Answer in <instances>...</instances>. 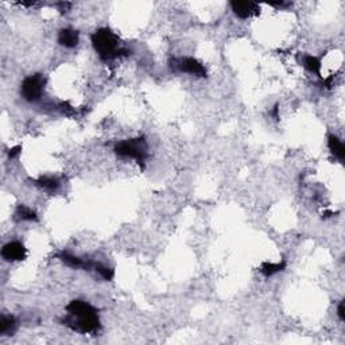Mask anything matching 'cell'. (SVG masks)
Wrapping results in <instances>:
<instances>
[{"label": "cell", "instance_id": "cell-1", "mask_svg": "<svg viewBox=\"0 0 345 345\" xmlns=\"http://www.w3.org/2000/svg\"><path fill=\"white\" fill-rule=\"evenodd\" d=\"M68 314L62 318V324L77 333H95L100 329L97 309L85 301L74 299L66 306Z\"/></svg>", "mask_w": 345, "mask_h": 345}, {"label": "cell", "instance_id": "cell-2", "mask_svg": "<svg viewBox=\"0 0 345 345\" xmlns=\"http://www.w3.org/2000/svg\"><path fill=\"white\" fill-rule=\"evenodd\" d=\"M92 43L95 50L103 61H111L121 55H128L129 50L119 47V37L110 28H99L92 34Z\"/></svg>", "mask_w": 345, "mask_h": 345}, {"label": "cell", "instance_id": "cell-3", "mask_svg": "<svg viewBox=\"0 0 345 345\" xmlns=\"http://www.w3.org/2000/svg\"><path fill=\"white\" fill-rule=\"evenodd\" d=\"M115 152L119 157L135 159L139 165H142L147 158V144L143 138L128 139L117 143L115 146Z\"/></svg>", "mask_w": 345, "mask_h": 345}, {"label": "cell", "instance_id": "cell-4", "mask_svg": "<svg viewBox=\"0 0 345 345\" xmlns=\"http://www.w3.org/2000/svg\"><path fill=\"white\" fill-rule=\"evenodd\" d=\"M43 89H45L43 76L34 74V76H28L27 79H24L22 87H20V95L26 102L35 103L43 95Z\"/></svg>", "mask_w": 345, "mask_h": 345}, {"label": "cell", "instance_id": "cell-5", "mask_svg": "<svg viewBox=\"0 0 345 345\" xmlns=\"http://www.w3.org/2000/svg\"><path fill=\"white\" fill-rule=\"evenodd\" d=\"M171 69L178 73H188L196 77H207V69L201 62L192 57L174 58L171 61Z\"/></svg>", "mask_w": 345, "mask_h": 345}, {"label": "cell", "instance_id": "cell-6", "mask_svg": "<svg viewBox=\"0 0 345 345\" xmlns=\"http://www.w3.org/2000/svg\"><path fill=\"white\" fill-rule=\"evenodd\" d=\"M27 256V249L19 241H9L1 248V258L5 262H20Z\"/></svg>", "mask_w": 345, "mask_h": 345}, {"label": "cell", "instance_id": "cell-7", "mask_svg": "<svg viewBox=\"0 0 345 345\" xmlns=\"http://www.w3.org/2000/svg\"><path fill=\"white\" fill-rule=\"evenodd\" d=\"M230 8L240 19H248L260 14V5L253 1H232Z\"/></svg>", "mask_w": 345, "mask_h": 345}, {"label": "cell", "instance_id": "cell-8", "mask_svg": "<svg viewBox=\"0 0 345 345\" xmlns=\"http://www.w3.org/2000/svg\"><path fill=\"white\" fill-rule=\"evenodd\" d=\"M58 43L61 46L66 47V49H73L79 45L80 35L79 31H76L73 28H62L58 32Z\"/></svg>", "mask_w": 345, "mask_h": 345}, {"label": "cell", "instance_id": "cell-9", "mask_svg": "<svg viewBox=\"0 0 345 345\" xmlns=\"http://www.w3.org/2000/svg\"><path fill=\"white\" fill-rule=\"evenodd\" d=\"M328 147L331 150V152L335 155V158H337L339 161L343 162L345 157V147L343 140L337 138L336 135H331L328 138Z\"/></svg>", "mask_w": 345, "mask_h": 345}, {"label": "cell", "instance_id": "cell-10", "mask_svg": "<svg viewBox=\"0 0 345 345\" xmlns=\"http://www.w3.org/2000/svg\"><path fill=\"white\" fill-rule=\"evenodd\" d=\"M35 184L39 186V188L45 189V190H49V192H54L61 186V181L57 178V177H53V175H42L39 177Z\"/></svg>", "mask_w": 345, "mask_h": 345}, {"label": "cell", "instance_id": "cell-11", "mask_svg": "<svg viewBox=\"0 0 345 345\" xmlns=\"http://www.w3.org/2000/svg\"><path fill=\"white\" fill-rule=\"evenodd\" d=\"M14 219L16 221H37L38 216L31 208L26 207V205H19L14 213Z\"/></svg>", "mask_w": 345, "mask_h": 345}, {"label": "cell", "instance_id": "cell-12", "mask_svg": "<svg viewBox=\"0 0 345 345\" xmlns=\"http://www.w3.org/2000/svg\"><path fill=\"white\" fill-rule=\"evenodd\" d=\"M16 329V320L12 316H1L0 318V335L9 336Z\"/></svg>", "mask_w": 345, "mask_h": 345}, {"label": "cell", "instance_id": "cell-13", "mask_svg": "<svg viewBox=\"0 0 345 345\" xmlns=\"http://www.w3.org/2000/svg\"><path fill=\"white\" fill-rule=\"evenodd\" d=\"M301 62L304 65L305 69L309 70L310 73L320 76V73H321V61L318 60L317 57H314V55H304Z\"/></svg>", "mask_w": 345, "mask_h": 345}, {"label": "cell", "instance_id": "cell-14", "mask_svg": "<svg viewBox=\"0 0 345 345\" xmlns=\"http://www.w3.org/2000/svg\"><path fill=\"white\" fill-rule=\"evenodd\" d=\"M286 263L285 262H278V263H272V262H264L260 266V272H262L264 276H271L276 272L282 271L285 268Z\"/></svg>", "mask_w": 345, "mask_h": 345}, {"label": "cell", "instance_id": "cell-15", "mask_svg": "<svg viewBox=\"0 0 345 345\" xmlns=\"http://www.w3.org/2000/svg\"><path fill=\"white\" fill-rule=\"evenodd\" d=\"M93 270H95L99 275L102 276V278H104L106 281H111V279L114 278V275H115L114 268H111V267L108 266H104V264H100V263H96Z\"/></svg>", "mask_w": 345, "mask_h": 345}, {"label": "cell", "instance_id": "cell-16", "mask_svg": "<svg viewBox=\"0 0 345 345\" xmlns=\"http://www.w3.org/2000/svg\"><path fill=\"white\" fill-rule=\"evenodd\" d=\"M20 150H22V147H20V146L11 148V150H9V152H8V157L11 158V159H14V158H16L19 154H20Z\"/></svg>", "mask_w": 345, "mask_h": 345}, {"label": "cell", "instance_id": "cell-17", "mask_svg": "<svg viewBox=\"0 0 345 345\" xmlns=\"http://www.w3.org/2000/svg\"><path fill=\"white\" fill-rule=\"evenodd\" d=\"M337 316L340 318L341 321L345 320V313H344V302H340L339 304V308H337Z\"/></svg>", "mask_w": 345, "mask_h": 345}, {"label": "cell", "instance_id": "cell-18", "mask_svg": "<svg viewBox=\"0 0 345 345\" xmlns=\"http://www.w3.org/2000/svg\"><path fill=\"white\" fill-rule=\"evenodd\" d=\"M278 111H279V108H278V106H275V107H274V108H272L271 112H270V115H271L272 117H274V119H276V120L279 119V115H278Z\"/></svg>", "mask_w": 345, "mask_h": 345}]
</instances>
